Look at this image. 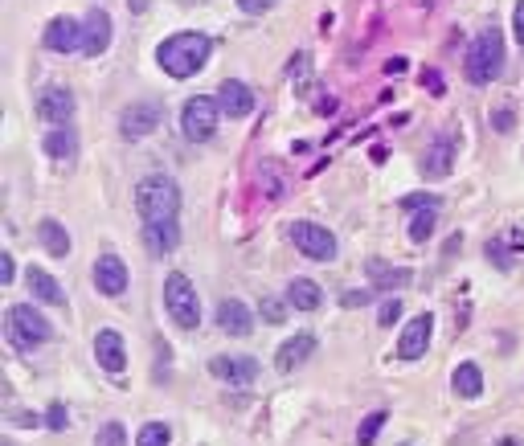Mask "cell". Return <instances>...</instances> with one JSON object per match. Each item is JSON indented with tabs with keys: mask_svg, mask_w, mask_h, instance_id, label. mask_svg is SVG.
<instances>
[{
	"mask_svg": "<svg viewBox=\"0 0 524 446\" xmlns=\"http://www.w3.org/2000/svg\"><path fill=\"white\" fill-rule=\"evenodd\" d=\"M209 58H213L209 34H193V29L164 37L160 50H156V62H160V70L168 78H193L196 70H205Z\"/></svg>",
	"mask_w": 524,
	"mask_h": 446,
	"instance_id": "6da1fadb",
	"label": "cell"
},
{
	"mask_svg": "<svg viewBox=\"0 0 524 446\" xmlns=\"http://www.w3.org/2000/svg\"><path fill=\"white\" fill-rule=\"evenodd\" d=\"M136 213L144 225H164V222H176L180 213V189L172 176L152 173L136 184Z\"/></svg>",
	"mask_w": 524,
	"mask_h": 446,
	"instance_id": "7a4b0ae2",
	"label": "cell"
},
{
	"mask_svg": "<svg viewBox=\"0 0 524 446\" xmlns=\"http://www.w3.org/2000/svg\"><path fill=\"white\" fill-rule=\"evenodd\" d=\"M463 74L471 86H488L504 74V34L496 25L479 29L475 42L467 45V58H463Z\"/></svg>",
	"mask_w": 524,
	"mask_h": 446,
	"instance_id": "3957f363",
	"label": "cell"
},
{
	"mask_svg": "<svg viewBox=\"0 0 524 446\" xmlns=\"http://www.w3.org/2000/svg\"><path fill=\"white\" fill-rule=\"evenodd\" d=\"M5 332H8V344L29 352V348H41L49 336H54V323L29 303H8L5 307Z\"/></svg>",
	"mask_w": 524,
	"mask_h": 446,
	"instance_id": "277c9868",
	"label": "cell"
},
{
	"mask_svg": "<svg viewBox=\"0 0 524 446\" xmlns=\"http://www.w3.org/2000/svg\"><path fill=\"white\" fill-rule=\"evenodd\" d=\"M164 312L172 315V323L185 332L201 328V299H196V287L188 282V274L172 271L164 279Z\"/></svg>",
	"mask_w": 524,
	"mask_h": 446,
	"instance_id": "5b68a950",
	"label": "cell"
},
{
	"mask_svg": "<svg viewBox=\"0 0 524 446\" xmlns=\"http://www.w3.org/2000/svg\"><path fill=\"white\" fill-rule=\"evenodd\" d=\"M217 119H221L217 99L196 94V99H188L185 107H180V132H185V140L205 144V140H213V132H217Z\"/></svg>",
	"mask_w": 524,
	"mask_h": 446,
	"instance_id": "8992f818",
	"label": "cell"
},
{
	"mask_svg": "<svg viewBox=\"0 0 524 446\" xmlns=\"http://www.w3.org/2000/svg\"><path fill=\"white\" fill-rule=\"evenodd\" d=\"M287 238H291L295 250H299L303 258H311V263H332L336 258V238L316 222H295L291 230H287Z\"/></svg>",
	"mask_w": 524,
	"mask_h": 446,
	"instance_id": "52a82bcc",
	"label": "cell"
},
{
	"mask_svg": "<svg viewBox=\"0 0 524 446\" xmlns=\"http://www.w3.org/2000/svg\"><path fill=\"white\" fill-rule=\"evenodd\" d=\"M455 156H458V132H438V135H434V144L426 148L422 176H426V181H442V176H450Z\"/></svg>",
	"mask_w": 524,
	"mask_h": 446,
	"instance_id": "ba28073f",
	"label": "cell"
},
{
	"mask_svg": "<svg viewBox=\"0 0 524 446\" xmlns=\"http://www.w3.org/2000/svg\"><path fill=\"white\" fill-rule=\"evenodd\" d=\"M160 119H164V111L156 107V103H131L119 115V132H123V140H144V135H152L156 127H160Z\"/></svg>",
	"mask_w": 524,
	"mask_h": 446,
	"instance_id": "9c48e42d",
	"label": "cell"
},
{
	"mask_svg": "<svg viewBox=\"0 0 524 446\" xmlns=\"http://www.w3.org/2000/svg\"><path fill=\"white\" fill-rule=\"evenodd\" d=\"M430 336H434V315H430V312H418L414 320L406 323V332H401L398 356H401V361H418V356H426V348H430Z\"/></svg>",
	"mask_w": 524,
	"mask_h": 446,
	"instance_id": "30bf717a",
	"label": "cell"
},
{
	"mask_svg": "<svg viewBox=\"0 0 524 446\" xmlns=\"http://www.w3.org/2000/svg\"><path fill=\"white\" fill-rule=\"evenodd\" d=\"M95 361L103 372H111V377H123V369H127V348H123V336L115 328H103L95 336Z\"/></svg>",
	"mask_w": 524,
	"mask_h": 446,
	"instance_id": "8fae6325",
	"label": "cell"
},
{
	"mask_svg": "<svg viewBox=\"0 0 524 446\" xmlns=\"http://www.w3.org/2000/svg\"><path fill=\"white\" fill-rule=\"evenodd\" d=\"M74 115V94L66 86H45L37 94V119L41 124H54V127H66Z\"/></svg>",
	"mask_w": 524,
	"mask_h": 446,
	"instance_id": "7c38bea8",
	"label": "cell"
},
{
	"mask_svg": "<svg viewBox=\"0 0 524 446\" xmlns=\"http://www.w3.org/2000/svg\"><path fill=\"white\" fill-rule=\"evenodd\" d=\"M209 372L226 385H254L258 381V361L254 356H213Z\"/></svg>",
	"mask_w": 524,
	"mask_h": 446,
	"instance_id": "4fadbf2b",
	"label": "cell"
},
{
	"mask_svg": "<svg viewBox=\"0 0 524 446\" xmlns=\"http://www.w3.org/2000/svg\"><path fill=\"white\" fill-rule=\"evenodd\" d=\"M41 42H45V50L54 54H82V21L74 17H54L45 25V34H41Z\"/></svg>",
	"mask_w": 524,
	"mask_h": 446,
	"instance_id": "5bb4252c",
	"label": "cell"
},
{
	"mask_svg": "<svg viewBox=\"0 0 524 446\" xmlns=\"http://www.w3.org/2000/svg\"><path fill=\"white\" fill-rule=\"evenodd\" d=\"M111 37H115L111 17H106L103 9L86 13V21H82V54H86V58H98V54H106V50H111Z\"/></svg>",
	"mask_w": 524,
	"mask_h": 446,
	"instance_id": "9a60e30c",
	"label": "cell"
},
{
	"mask_svg": "<svg viewBox=\"0 0 524 446\" xmlns=\"http://www.w3.org/2000/svg\"><path fill=\"white\" fill-rule=\"evenodd\" d=\"M311 352H316V336H311V332H295V336H287L283 344H278L275 369H278V372H295Z\"/></svg>",
	"mask_w": 524,
	"mask_h": 446,
	"instance_id": "2e32d148",
	"label": "cell"
},
{
	"mask_svg": "<svg viewBox=\"0 0 524 446\" xmlns=\"http://www.w3.org/2000/svg\"><path fill=\"white\" fill-rule=\"evenodd\" d=\"M217 323H221L226 336L246 340L254 332V312L242 303V299H221V303H217Z\"/></svg>",
	"mask_w": 524,
	"mask_h": 446,
	"instance_id": "e0dca14e",
	"label": "cell"
},
{
	"mask_svg": "<svg viewBox=\"0 0 524 446\" xmlns=\"http://www.w3.org/2000/svg\"><path fill=\"white\" fill-rule=\"evenodd\" d=\"M217 107L229 119H246L254 111V91L246 83H237V78H229V83L217 86Z\"/></svg>",
	"mask_w": 524,
	"mask_h": 446,
	"instance_id": "ac0fdd59",
	"label": "cell"
},
{
	"mask_svg": "<svg viewBox=\"0 0 524 446\" xmlns=\"http://www.w3.org/2000/svg\"><path fill=\"white\" fill-rule=\"evenodd\" d=\"M95 287L103 291V295H123V291H127V266H123L119 254H98Z\"/></svg>",
	"mask_w": 524,
	"mask_h": 446,
	"instance_id": "d6986e66",
	"label": "cell"
},
{
	"mask_svg": "<svg viewBox=\"0 0 524 446\" xmlns=\"http://www.w3.org/2000/svg\"><path fill=\"white\" fill-rule=\"evenodd\" d=\"M25 282H29V295H33V299H41V303H49V307H66V291L57 287V279H54L49 271H41V266H29Z\"/></svg>",
	"mask_w": 524,
	"mask_h": 446,
	"instance_id": "ffe728a7",
	"label": "cell"
},
{
	"mask_svg": "<svg viewBox=\"0 0 524 446\" xmlns=\"http://www.w3.org/2000/svg\"><path fill=\"white\" fill-rule=\"evenodd\" d=\"M144 246L147 254H172L180 246V222H164V225H144Z\"/></svg>",
	"mask_w": 524,
	"mask_h": 446,
	"instance_id": "44dd1931",
	"label": "cell"
},
{
	"mask_svg": "<svg viewBox=\"0 0 524 446\" xmlns=\"http://www.w3.org/2000/svg\"><path fill=\"white\" fill-rule=\"evenodd\" d=\"M37 242L45 246V254H54V258H66V254L74 250V242H70V233H66V225L54 222V217L37 222Z\"/></svg>",
	"mask_w": 524,
	"mask_h": 446,
	"instance_id": "7402d4cb",
	"label": "cell"
},
{
	"mask_svg": "<svg viewBox=\"0 0 524 446\" xmlns=\"http://www.w3.org/2000/svg\"><path fill=\"white\" fill-rule=\"evenodd\" d=\"M287 303H291L295 312H319V307H324V291H319V282H311V279H291Z\"/></svg>",
	"mask_w": 524,
	"mask_h": 446,
	"instance_id": "603a6c76",
	"label": "cell"
},
{
	"mask_svg": "<svg viewBox=\"0 0 524 446\" xmlns=\"http://www.w3.org/2000/svg\"><path fill=\"white\" fill-rule=\"evenodd\" d=\"M450 385H455V393L463 397V401H475V397L483 393V372L475 361H463L455 369V377H450Z\"/></svg>",
	"mask_w": 524,
	"mask_h": 446,
	"instance_id": "cb8c5ba5",
	"label": "cell"
},
{
	"mask_svg": "<svg viewBox=\"0 0 524 446\" xmlns=\"http://www.w3.org/2000/svg\"><path fill=\"white\" fill-rule=\"evenodd\" d=\"M368 271L377 274V279H373L377 291H398V287H406V282L414 279V274H409L406 266H385V263H377V258L368 263Z\"/></svg>",
	"mask_w": 524,
	"mask_h": 446,
	"instance_id": "d4e9b609",
	"label": "cell"
},
{
	"mask_svg": "<svg viewBox=\"0 0 524 446\" xmlns=\"http://www.w3.org/2000/svg\"><path fill=\"white\" fill-rule=\"evenodd\" d=\"M74 144H78V140H74L70 127H54V132L41 140V148H45L49 160H70L74 156Z\"/></svg>",
	"mask_w": 524,
	"mask_h": 446,
	"instance_id": "484cf974",
	"label": "cell"
},
{
	"mask_svg": "<svg viewBox=\"0 0 524 446\" xmlns=\"http://www.w3.org/2000/svg\"><path fill=\"white\" fill-rule=\"evenodd\" d=\"M434 225H438V205L422 209V213H418L414 222H409V242H414V246H422V242L434 233Z\"/></svg>",
	"mask_w": 524,
	"mask_h": 446,
	"instance_id": "4316f807",
	"label": "cell"
},
{
	"mask_svg": "<svg viewBox=\"0 0 524 446\" xmlns=\"http://www.w3.org/2000/svg\"><path fill=\"white\" fill-rule=\"evenodd\" d=\"M385 418H389L385 410H373V413H368V418L360 421V430H357V446H373L377 434H381V426H385Z\"/></svg>",
	"mask_w": 524,
	"mask_h": 446,
	"instance_id": "83f0119b",
	"label": "cell"
},
{
	"mask_svg": "<svg viewBox=\"0 0 524 446\" xmlns=\"http://www.w3.org/2000/svg\"><path fill=\"white\" fill-rule=\"evenodd\" d=\"M168 442H172V430L164 421H147L136 434V446H168Z\"/></svg>",
	"mask_w": 524,
	"mask_h": 446,
	"instance_id": "f1b7e54d",
	"label": "cell"
},
{
	"mask_svg": "<svg viewBox=\"0 0 524 446\" xmlns=\"http://www.w3.org/2000/svg\"><path fill=\"white\" fill-rule=\"evenodd\" d=\"M95 446H127V430H123L119 421H106L95 434Z\"/></svg>",
	"mask_w": 524,
	"mask_h": 446,
	"instance_id": "f546056e",
	"label": "cell"
},
{
	"mask_svg": "<svg viewBox=\"0 0 524 446\" xmlns=\"http://www.w3.org/2000/svg\"><path fill=\"white\" fill-rule=\"evenodd\" d=\"M45 426L54 430V434H62V430L70 426V413H66V405H62V401H54V405H49V413H45Z\"/></svg>",
	"mask_w": 524,
	"mask_h": 446,
	"instance_id": "4dcf8cb0",
	"label": "cell"
},
{
	"mask_svg": "<svg viewBox=\"0 0 524 446\" xmlns=\"http://www.w3.org/2000/svg\"><path fill=\"white\" fill-rule=\"evenodd\" d=\"M398 320H401V303H398V299H385V303L377 307V323L389 328V323H398Z\"/></svg>",
	"mask_w": 524,
	"mask_h": 446,
	"instance_id": "1f68e13d",
	"label": "cell"
},
{
	"mask_svg": "<svg viewBox=\"0 0 524 446\" xmlns=\"http://www.w3.org/2000/svg\"><path fill=\"white\" fill-rule=\"evenodd\" d=\"M430 205H442L434 193H409V197H401V209H430Z\"/></svg>",
	"mask_w": 524,
	"mask_h": 446,
	"instance_id": "d6a6232c",
	"label": "cell"
},
{
	"mask_svg": "<svg viewBox=\"0 0 524 446\" xmlns=\"http://www.w3.org/2000/svg\"><path fill=\"white\" fill-rule=\"evenodd\" d=\"M262 320H267V323H283L287 320V307L283 303H278V299H262Z\"/></svg>",
	"mask_w": 524,
	"mask_h": 446,
	"instance_id": "836d02e7",
	"label": "cell"
},
{
	"mask_svg": "<svg viewBox=\"0 0 524 446\" xmlns=\"http://www.w3.org/2000/svg\"><path fill=\"white\" fill-rule=\"evenodd\" d=\"M278 0H237V9L250 13V17H262V13H270Z\"/></svg>",
	"mask_w": 524,
	"mask_h": 446,
	"instance_id": "e575fe53",
	"label": "cell"
},
{
	"mask_svg": "<svg viewBox=\"0 0 524 446\" xmlns=\"http://www.w3.org/2000/svg\"><path fill=\"white\" fill-rule=\"evenodd\" d=\"M488 258L499 266V271H508V266H512V258L504 254V242H488Z\"/></svg>",
	"mask_w": 524,
	"mask_h": 446,
	"instance_id": "d590c367",
	"label": "cell"
},
{
	"mask_svg": "<svg viewBox=\"0 0 524 446\" xmlns=\"http://www.w3.org/2000/svg\"><path fill=\"white\" fill-rule=\"evenodd\" d=\"M512 115H516L512 107H499V111H496V132H512V127H516Z\"/></svg>",
	"mask_w": 524,
	"mask_h": 446,
	"instance_id": "8d00e7d4",
	"label": "cell"
},
{
	"mask_svg": "<svg viewBox=\"0 0 524 446\" xmlns=\"http://www.w3.org/2000/svg\"><path fill=\"white\" fill-rule=\"evenodd\" d=\"M13 274H16V258L5 250V254H0V282H13Z\"/></svg>",
	"mask_w": 524,
	"mask_h": 446,
	"instance_id": "74e56055",
	"label": "cell"
},
{
	"mask_svg": "<svg viewBox=\"0 0 524 446\" xmlns=\"http://www.w3.org/2000/svg\"><path fill=\"white\" fill-rule=\"evenodd\" d=\"M512 34H516V42L524 45V0L516 5V17H512Z\"/></svg>",
	"mask_w": 524,
	"mask_h": 446,
	"instance_id": "f35d334b",
	"label": "cell"
},
{
	"mask_svg": "<svg viewBox=\"0 0 524 446\" xmlns=\"http://www.w3.org/2000/svg\"><path fill=\"white\" fill-rule=\"evenodd\" d=\"M368 303V291H348L344 295V307H365Z\"/></svg>",
	"mask_w": 524,
	"mask_h": 446,
	"instance_id": "ab89813d",
	"label": "cell"
},
{
	"mask_svg": "<svg viewBox=\"0 0 524 446\" xmlns=\"http://www.w3.org/2000/svg\"><path fill=\"white\" fill-rule=\"evenodd\" d=\"M508 242H512V246H508V250H516V254H524V233H520V230H512V233H508Z\"/></svg>",
	"mask_w": 524,
	"mask_h": 446,
	"instance_id": "60d3db41",
	"label": "cell"
},
{
	"mask_svg": "<svg viewBox=\"0 0 524 446\" xmlns=\"http://www.w3.org/2000/svg\"><path fill=\"white\" fill-rule=\"evenodd\" d=\"M127 9L139 17V13H147V9H152V0H127Z\"/></svg>",
	"mask_w": 524,
	"mask_h": 446,
	"instance_id": "b9f144b4",
	"label": "cell"
}]
</instances>
